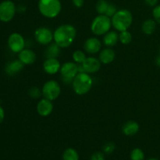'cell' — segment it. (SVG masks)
I'll list each match as a JSON object with an SVG mask.
<instances>
[{
    "mask_svg": "<svg viewBox=\"0 0 160 160\" xmlns=\"http://www.w3.org/2000/svg\"><path fill=\"white\" fill-rule=\"evenodd\" d=\"M53 104L52 101L44 98L38 102L37 105V112L41 117H48L52 112Z\"/></svg>",
    "mask_w": 160,
    "mask_h": 160,
    "instance_id": "7c38bea8",
    "label": "cell"
},
{
    "mask_svg": "<svg viewBox=\"0 0 160 160\" xmlns=\"http://www.w3.org/2000/svg\"><path fill=\"white\" fill-rule=\"evenodd\" d=\"M159 55H160V48H159Z\"/></svg>",
    "mask_w": 160,
    "mask_h": 160,
    "instance_id": "8d00e7d4",
    "label": "cell"
},
{
    "mask_svg": "<svg viewBox=\"0 0 160 160\" xmlns=\"http://www.w3.org/2000/svg\"><path fill=\"white\" fill-rule=\"evenodd\" d=\"M115 148H116V146H115V144H114L113 142H108V143H106V145L103 146L102 149L105 154L109 155V154H112V153L113 152Z\"/></svg>",
    "mask_w": 160,
    "mask_h": 160,
    "instance_id": "83f0119b",
    "label": "cell"
},
{
    "mask_svg": "<svg viewBox=\"0 0 160 160\" xmlns=\"http://www.w3.org/2000/svg\"><path fill=\"white\" fill-rule=\"evenodd\" d=\"M139 124L134 120H129L124 123L122 128L123 134L126 136H134L138 132Z\"/></svg>",
    "mask_w": 160,
    "mask_h": 160,
    "instance_id": "ac0fdd59",
    "label": "cell"
},
{
    "mask_svg": "<svg viewBox=\"0 0 160 160\" xmlns=\"http://www.w3.org/2000/svg\"><path fill=\"white\" fill-rule=\"evenodd\" d=\"M132 40V34L128 31H121L119 34V41L123 45H128Z\"/></svg>",
    "mask_w": 160,
    "mask_h": 160,
    "instance_id": "603a6c76",
    "label": "cell"
},
{
    "mask_svg": "<svg viewBox=\"0 0 160 160\" xmlns=\"http://www.w3.org/2000/svg\"><path fill=\"white\" fill-rule=\"evenodd\" d=\"M83 67L84 72L88 73H95L98 72L101 68V62L99 59L95 57H87L82 64H81Z\"/></svg>",
    "mask_w": 160,
    "mask_h": 160,
    "instance_id": "8fae6325",
    "label": "cell"
},
{
    "mask_svg": "<svg viewBox=\"0 0 160 160\" xmlns=\"http://www.w3.org/2000/svg\"><path fill=\"white\" fill-rule=\"evenodd\" d=\"M111 20H112V26L117 31L121 32V31H128L131 26L133 16L131 11L128 9H119L111 18Z\"/></svg>",
    "mask_w": 160,
    "mask_h": 160,
    "instance_id": "7a4b0ae2",
    "label": "cell"
},
{
    "mask_svg": "<svg viewBox=\"0 0 160 160\" xmlns=\"http://www.w3.org/2000/svg\"><path fill=\"white\" fill-rule=\"evenodd\" d=\"M28 95L32 98L36 99V98H39L42 96V92L38 88L34 86V87H31V88H29V90H28Z\"/></svg>",
    "mask_w": 160,
    "mask_h": 160,
    "instance_id": "4316f807",
    "label": "cell"
},
{
    "mask_svg": "<svg viewBox=\"0 0 160 160\" xmlns=\"http://www.w3.org/2000/svg\"><path fill=\"white\" fill-rule=\"evenodd\" d=\"M146 160H159L158 159H156V158H150V159H148Z\"/></svg>",
    "mask_w": 160,
    "mask_h": 160,
    "instance_id": "d590c367",
    "label": "cell"
},
{
    "mask_svg": "<svg viewBox=\"0 0 160 160\" xmlns=\"http://www.w3.org/2000/svg\"><path fill=\"white\" fill-rule=\"evenodd\" d=\"M24 64L20 59H15L8 62L5 68V71L9 76H14L20 73L23 69Z\"/></svg>",
    "mask_w": 160,
    "mask_h": 160,
    "instance_id": "2e32d148",
    "label": "cell"
},
{
    "mask_svg": "<svg viewBox=\"0 0 160 160\" xmlns=\"http://www.w3.org/2000/svg\"><path fill=\"white\" fill-rule=\"evenodd\" d=\"M4 119H5L4 109L2 108V106H0V124L2 123V122L4 121Z\"/></svg>",
    "mask_w": 160,
    "mask_h": 160,
    "instance_id": "836d02e7",
    "label": "cell"
},
{
    "mask_svg": "<svg viewBox=\"0 0 160 160\" xmlns=\"http://www.w3.org/2000/svg\"><path fill=\"white\" fill-rule=\"evenodd\" d=\"M116 53L110 48H106L100 51L98 59L103 64H109L115 59Z\"/></svg>",
    "mask_w": 160,
    "mask_h": 160,
    "instance_id": "e0dca14e",
    "label": "cell"
},
{
    "mask_svg": "<svg viewBox=\"0 0 160 160\" xmlns=\"http://www.w3.org/2000/svg\"><path fill=\"white\" fill-rule=\"evenodd\" d=\"M130 158L131 160H145V153L141 148H135L131 151Z\"/></svg>",
    "mask_w": 160,
    "mask_h": 160,
    "instance_id": "d4e9b609",
    "label": "cell"
},
{
    "mask_svg": "<svg viewBox=\"0 0 160 160\" xmlns=\"http://www.w3.org/2000/svg\"><path fill=\"white\" fill-rule=\"evenodd\" d=\"M152 16L157 23L160 24V5H156L152 10Z\"/></svg>",
    "mask_w": 160,
    "mask_h": 160,
    "instance_id": "f546056e",
    "label": "cell"
},
{
    "mask_svg": "<svg viewBox=\"0 0 160 160\" xmlns=\"http://www.w3.org/2000/svg\"><path fill=\"white\" fill-rule=\"evenodd\" d=\"M156 23H157L156 22V20H152V19H148V20H145L142 26V30L144 34H147V35L152 34L156 29Z\"/></svg>",
    "mask_w": 160,
    "mask_h": 160,
    "instance_id": "44dd1931",
    "label": "cell"
},
{
    "mask_svg": "<svg viewBox=\"0 0 160 160\" xmlns=\"http://www.w3.org/2000/svg\"><path fill=\"white\" fill-rule=\"evenodd\" d=\"M109 4V3L106 0H98L96 3V6H95V8H96V10L98 12V13L105 15L106 11H107Z\"/></svg>",
    "mask_w": 160,
    "mask_h": 160,
    "instance_id": "cb8c5ba5",
    "label": "cell"
},
{
    "mask_svg": "<svg viewBox=\"0 0 160 160\" xmlns=\"http://www.w3.org/2000/svg\"><path fill=\"white\" fill-rule=\"evenodd\" d=\"M102 43L97 38H90L84 43V48L86 52L89 54H96L101 50Z\"/></svg>",
    "mask_w": 160,
    "mask_h": 160,
    "instance_id": "5bb4252c",
    "label": "cell"
},
{
    "mask_svg": "<svg viewBox=\"0 0 160 160\" xmlns=\"http://www.w3.org/2000/svg\"><path fill=\"white\" fill-rule=\"evenodd\" d=\"M38 10L43 17L52 19L60 13L62 4L60 0H39Z\"/></svg>",
    "mask_w": 160,
    "mask_h": 160,
    "instance_id": "277c9868",
    "label": "cell"
},
{
    "mask_svg": "<svg viewBox=\"0 0 160 160\" xmlns=\"http://www.w3.org/2000/svg\"><path fill=\"white\" fill-rule=\"evenodd\" d=\"M61 48L56 42L54 43H50L48 45V47L46 48L45 51V56L46 59H49V58H56L59 57L61 52Z\"/></svg>",
    "mask_w": 160,
    "mask_h": 160,
    "instance_id": "d6986e66",
    "label": "cell"
},
{
    "mask_svg": "<svg viewBox=\"0 0 160 160\" xmlns=\"http://www.w3.org/2000/svg\"><path fill=\"white\" fill-rule=\"evenodd\" d=\"M62 81L65 83H72L76 75L79 73L78 71V65L74 62H64L61 66L59 70Z\"/></svg>",
    "mask_w": 160,
    "mask_h": 160,
    "instance_id": "ba28073f",
    "label": "cell"
},
{
    "mask_svg": "<svg viewBox=\"0 0 160 160\" xmlns=\"http://www.w3.org/2000/svg\"><path fill=\"white\" fill-rule=\"evenodd\" d=\"M62 160H80L79 154L73 148H68L63 152L62 156Z\"/></svg>",
    "mask_w": 160,
    "mask_h": 160,
    "instance_id": "7402d4cb",
    "label": "cell"
},
{
    "mask_svg": "<svg viewBox=\"0 0 160 160\" xmlns=\"http://www.w3.org/2000/svg\"><path fill=\"white\" fill-rule=\"evenodd\" d=\"M18 58L24 65H31L35 62L37 56L33 50L23 48L20 52H19Z\"/></svg>",
    "mask_w": 160,
    "mask_h": 160,
    "instance_id": "9a60e30c",
    "label": "cell"
},
{
    "mask_svg": "<svg viewBox=\"0 0 160 160\" xmlns=\"http://www.w3.org/2000/svg\"><path fill=\"white\" fill-rule=\"evenodd\" d=\"M117 12V6H116L114 4H112V3H109V6H108L107 11H106V14H105V15H106V16H107V17H110V18H112V17H113L114 14H115Z\"/></svg>",
    "mask_w": 160,
    "mask_h": 160,
    "instance_id": "f1b7e54d",
    "label": "cell"
},
{
    "mask_svg": "<svg viewBox=\"0 0 160 160\" xmlns=\"http://www.w3.org/2000/svg\"><path fill=\"white\" fill-rule=\"evenodd\" d=\"M112 27V20L106 15L99 14L97 16L91 24V30L95 35H104L109 32Z\"/></svg>",
    "mask_w": 160,
    "mask_h": 160,
    "instance_id": "5b68a950",
    "label": "cell"
},
{
    "mask_svg": "<svg viewBox=\"0 0 160 160\" xmlns=\"http://www.w3.org/2000/svg\"><path fill=\"white\" fill-rule=\"evenodd\" d=\"M93 84V80L89 73L86 72H79L72 82L73 89L78 95H86L90 92Z\"/></svg>",
    "mask_w": 160,
    "mask_h": 160,
    "instance_id": "3957f363",
    "label": "cell"
},
{
    "mask_svg": "<svg viewBox=\"0 0 160 160\" xmlns=\"http://www.w3.org/2000/svg\"><path fill=\"white\" fill-rule=\"evenodd\" d=\"M42 95L44 98L53 101L59 98L61 93V87L57 81L50 80L44 84L42 89Z\"/></svg>",
    "mask_w": 160,
    "mask_h": 160,
    "instance_id": "8992f818",
    "label": "cell"
},
{
    "mask_svg": "<svg viewBox=\"0 0 160 160\" xmlns=\"http://www.w3.org/2000/svg\"><path fill=\"white\" fill-rule=\"evenodd\" d=\"M8 46L12 52H20L25 47L24 38L19 33H12L8 38Z\"/></svg>",
    "mask_w": 160,
    "mask_h": 160,
    "instance_id": "9c48e42d",
    "label": "cell"
},
{
    "mask_svg": "<svg viewBox=\"0 0 160 160\" xmlns=\"http://www.w3.org/2000/svg\"><path fill=\"white\" fill-rule=\"evenodd\" d=\"M159 0H145V2L146 3L147 6H151V7H155L158 4Z\"/></svg>",
    "mask_w": 160,
    "mask_h": 160,
    "instance_id": "d6a6232c",
    "label": "cell"
},
{
    "mask_svg": "<svg viewBox=\"0 0 160 160\" xmlns=\"http://www.w3.org/2000/svg\"><path fill=\"white\" fill-rule=\"evenodd\" d=\"M119 41V35L116 31H111L104 34L103 37V44L107 47H112L117 45Z\"/></svg>",
    "mask_w": 160,
    "mask_h": 160,
    "instance_id": "ffe728a7",
    "label": "cell"
},
{
    "mask_svg": "<svg viewBox=\"0 0 160 160\" xmlns=\"http://www.w3.org/2000/svg\"><path fill=\"white\" fill-rule=\"evenodd\" d=\"M61 64L60 62L56 58H49L46 59V60L43 63L44 71L50 75L56 74V73L60 70Z\"/></svg>",
    "mask_w": 160,
    "mask_h": 160,
    "instance_id": "4fadbf2b",
    "label": "cell"
},
{
    "mask_svg": "<svg viewBox=\"0 0 160 160\" xmlns=\"http://www.w3.org/2000/svg\"><path fill=\"white\" fill-rule=\"evenodd\" d=\"M34 38L38 43L42 45H48L53 40V33L48 28L42 27L34 31Z\"/></svg>",
    "mask_w": 160,
    "mask_h": 160,
    "instance_id": "30bf717a",
    "label": "cell"
},
{
    "mask_svg": "<svg viewBox=\"0 0 160 160\" xmlns=\"http://www.w3.org/2000/svg\"><path fill=\"white\" fill-rule=\"evenodd\" d=\"M156 64L158 66V67H160V55L156 57Z\"/></svg>",
    "mask_w": 160,
    "mask_h": 160,
    "instance_id": "e575fe53",
    "label": "cell"
},
{
    "mask_svg": "<svg viewBox=\"0 0 160 160\" xmlns=\"http://www.w3.org/2000/svg\"><path fill=\"white\" fill-rule=\"evenodd\" d=\"M72 3L77 8H81L84 6V0H72Z\"/></svg>",
    "mask_w": 160,
    "mask_h": 160,
    "instance_id": "1f68e13d",
    "label": "cell"
},
{
    "mask_svg": "<svg viewBox=\"0 0 160 160\" xmlns=\"http://www.w3.org/2000/svg\"><path fill=\"white\" fill-rule=\"evenodd\" d=\"M17 7L11 0H4L0 2V21L8 23L15 17Z\"/></svg>",
    "mask_w": 160,
    "mask_h": 160,
    "instance_id": "52a82bcc",
    "label": "cell"
},
{
    "mask_svg": "<svg viewBox=\"0 0 160 160\" xmlns=\"http://www.w3.org/2000/svg\"><path fill=\"white\" fill-rule=\"evenodd\" d=\"M72 57H73L74 62H76L78 64H82L84 62V61L86 59L87 56H86L85 53L84 52L81 51V50H77V51H75L73 53Z\"/></svg>",
    "mask_w": 160,
    "mask_h": 160,
    "instance_id": "484cf974",
    "label": "cell"
},
{
    "mask_svg": "<svg viewBox=\"0 0 160 160\" xmlns=\"http://www.w3.org/2000/svg\"><path fill=\"white\" fill-rule=\"evenodd\" d=\"M90 160H106V159H105V156L103 153L96 152L92 155Z\"/></svg>",
    "mask_w": 160,
    "mask_h": 160,
    "instance_id": "4dcf8cb0",
    "label": "cell"
},
{
    "mask_svg": "<svg viewBox=\"0 0 160 160\" xmlns=\"http://www.w3.org/2000/svg\"><path fill=\"white\" fill-rule=\"evenodd\" d=\"M76 28L71 24H62L58 27L53 33V40L60 48L70 46L76 38Z\"/></svg>",
    "mask_w": 160,
    "mask_h": 160,
    "instance_id": "6da1fadb",
    "label": "cell"
}]
</instances>
